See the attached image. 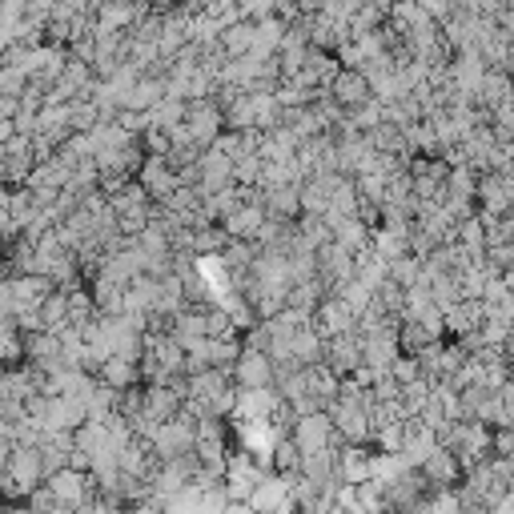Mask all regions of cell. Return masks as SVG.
<instances>
[{"label": "cell", "mask_w": 514, "mask_h": 514, "mask_svg": "<svg viewBox=\"0 0 514 514\" xmlns=\"http://www.w3.org/2000/svg\"><path fill=\"white\" fill-rule=\"evenodd\" d=\"M37 486H45V458H41V446H21L13 450L5 474H0V490H5L9 502H25Z\"/></svg>", "instance_id": "1"}, {"label": "cell", "mask_w": 514, "mask_h": 514, "mask_svg": "<svg viewBox=\"0 0 514 514\" xmlns=\"http://www.w3.org/2000/svg\"><path fill=\"white\" fill-rule=\"evenodd\" d=\"M45 486L53 490V498H57L61 514H77L85 502H93V498H97V482H93V474L73 470V466H65V470H57L53 478H45Z\"/></svg>", "instance_id": "2"}, {"label": "cell", "mask_w": 514, "mask_h": 514, "mask_svg": "<svg viewBox=\"0 0 514 514\" xmlns=\"http://www.w3.org/2000/svg\"><path fill=\"white\" fill-rule=\"evenodd\" d=\"M193 450L201 458V466H225L229 454L237 450L229 442V418H197V438H193Z\"/></svg>", "instance_id": "3"}, {"label": "cell", "mask_w": 514, "mask_h": 514, "mask_svg": "<svg viewBox=\"0 0 514 514\" xmlns=\"http://www.w3.org/2000/svg\"><path fill=\"white\" fill-rule=\"evenodd\" d=\"M270 470L257 462L249 450H233L229 462H225V490H229V502H249L257 482H262Z\"/></svg>", "instance_id": "4"}, {"label": "cell", "mask_w": 514, "mask_h": 514, "mask_svg": "<svg viewBox=\"0 0 514 514\" xmlns=\"http://www.w3.org/2000/svg\"><path fill=\"white\" fill-rule=\"evenodd\" d=\"M185 129H189L193 145H197L201 153H209V149H213V141L225 133V113H221V105H217L213 97H205V101H189V109H185Z\"/></svg>", "instance_id": "5"}, {"label": "cell", "mask_w": 514, "mask_h": 514, "mask_svg": "<svg viewBox=\"0 0 514 514\" xmlns=\"http://www.w3.org/2000/svg\"><path fill=\"white\" fill-rule=\"evenodd\" d=\"M290 438L298 442V450L302 454H318V450H342L346 442H342V434L334 430V422H330V414L322 410V414H306V418H298L294 422V430H290Z\"/></svg>", "instance_id": "6"}, {"label": "cell", "mask_w": 514, "mask_h": 514, "mask_svg": "<svg viewBox=\"0 0 514 514\" xmlns=\"http://www.w3.org/2000/svg\"><path fill=\"white\" fill-rule=\"evenodd\" d=\"M193 438H197V418L193 414H181V418H173L165 426H153V434H149V442H153V450H157L161 462L165 458H177V454H189L193 450Z\"/></svg>", "instance_id": "7"}, {"label": "cell", "mask_w": 514, "mask_h": 514, "mask_svg": "<svg viewBox=\"0 0 514 514\" xmlns=\"http://www.w3.org/2000/svg\"><path fill=\"white\" fill-rule=\"evenodd\" d=\"M278 382V370L270 362L266 350H241V358L233 362V386L237 390H270Z\"/></svg>", "instance_id": "8"}, {"label": "cell", "mask_w": 514, "mask_h": 514, "mask_svg": "<svg viewBox=\"0 0 514 514\" xmlns=\"http://www.w3.org/2000/svg\"><path fill=\"white\" fill-rule=\"evenodd\" d=\"M25 366H33L37 374H57V370H69V358H65V342L49 330L41 334H25Z\"/></svg>", "instance_id": "9"}, {"label": "cell", "mask_w": 514, "mask_h": 514, "mask_svg": "<svg viewBox=\"0 0 514 514\" xmlns=\"http://www.w3.org/2000/svg\"><path fill=\"white\" fill-rule=\"evenodd\" d=\"M282 406L286 402H282L278 386H270V390H237L233 422H266V426H274V418H278Z\"/></svg>", "instance_id": "10"}, {"label": "cell", "mask_w": 514, "mask_h": 514, "mask_svg": "<svg viewBox=\"0 0 514 514\" xmlns=\"http://www.w3.org/2000/svg\"><path fill=\"white\" fill-rule=\"evenodd\" d=\"M354 274H358V262H354V253H350L346 245L330 241V245L318 249V278H322V286H326L330 294H334L338 286H346Z\"/></svg>", "instance_id": "11"}, {"label": "cell", "mask_w": 514, "mask_h": 514, "mask_svg": "<svg viewBox=\"0 0 514 514\" xmlns=\"http://www.w3.org/2000/svg\"><path fill=\"white\" fill-rule=\"evenodd\" d=\"M137 185L153 197V205H161V201H169V197L181 189V177H177V169L169 165V157H145V165H141V173H137Z\"/></svg>", "instance_id": "12"}, {"label": "cell", "mask_w": 514, "mask_h": 514, "mask_svg": "<svg viewBox=\"0 0 514 514\" xmlns=\"http://www.w3.org/2000/svg\"><path fill=\"white\" fill-rule=\"evenodd\" d=\"M418 474L430 482V490H458V486H462V478H466V470H462L458 454H454V450H446V446L430 450V458L418 466Z\"/></svg>", "instance_id": "13"}, {"label": "cell", "mask_w": 514, "mask_h": 514, "mask_svg": "<svg viewBox=\"0 0 514 514\" xmlns=\"http://www.w3.org/2000/svg\"><path fill=\"white\" fill-rule=\"evenodd\" d=\"M510 177H514V173H510ZM510 177H506V173H482V177H478V213H482V217H510V213H514Z\"/></svg>", "instance_id": "14"}, {"label": "cell", "mask_w": 514, "mask_h": 514, "mask_svg": "<svg viewBox=\"0 0 514 514\" xmlns=\"http://www.w3.org/2000/svg\"><path fill=\"white\" fill-rule=\"evenodd\" d=\"M326 366L338 374V378H354L366 358H362V334H338V338H326Z\"/></svg>", "instance_id": "15"}, {"label": "cell", "mask_w": 514, "mask_h": 514, "mask_svg": "<svg viewBox=\"0 0 514 514\" xmlns=\"http://www.w3.org/2000/svg\"><path fill=\"white\" fill-rule=\"evenodd\" d=\"M314 330L322 334V338H338V334H354L358 330V314L338 298V294H330L318 310H314Z\"/></svg>", "instance_id": "16"}, {"label": "cell", "mask_w": 514, "mask_h": 514, "mask_svg": "<svg viewBox=\"0 0 514 514\" xmlns=\"http://www.w3.org/2000/svg\"><path fill=\"white\" fill-rule=\"evenodd\" d=\"M374 478V442L366 446H342L338 450V482L342 486H362Z\"/></svg>", "instance_id": "17"}, {"label": "cell", "mask_w": 514, "mask_h": 514, "mask_svg": "<svg viewBox=\"0 0 514 514\" xmlns=\"http://www.w3.org/2000/svg\"><path fill=\"white\" fill-rule=\"evenodd\" d=\"M434 490H430V482L418 474V466H410L402 478H394L390 486H386V506L390 510H414L418 502H426Z\"/></svg>", "instance_id": "18"}, {"label": "cell", "mask_w": 514, "mask_h": 514, "mask_svg": "<svg viewBox=\"0 0 514 514\" xmlns=\"http://www.w3.org/2000/svg\"><path fill=\"white\" fill-rule=\"evenodd\" d=\"M442 322H446V338H450V342H462V338H470V334H478V330H482V322H486V306H482V302H474V298H462L458 306H450V310L442 314Z\"/></svg>", "instance_id": "19"}, {"label": "cell", "mask_w": 514, "mask_h": 514, "mask_svg": "<svg viewBox=\"0 0 514 514\" xmlns=\"http://www.w3.org/2000/svg\"><path fill=\"white\" fill-rule=\"evenodd\" d=\"M330 97L350 113V109H358V105L374 101V89H370V81H366V73H362V69H342V73L330 81Z\"/></svg>", "instance_id": "20"}, {"label": "cell", "mask_w": 514, "mask_h": 514, "mask_svg": "<svg viewBox=\"0 0 514 514\" xmlns=\"http://www.w3.org/2000/svg\"><path fill=\"white\" fill-rule=\"evenodd\" d=\"M266 205L262 201H245L241 209H233L225 221H221V229L233 237V241H257V233H262V225H266Z\"/></svg>", "instance_id": "21"}, {"label": "cell", "mask_w": 514, "mask_h": 514, "mask_svg": "<svg viewBox=\"0 0 514 514\" xmlns=\"http://www.w3.org/2000/svg\"><path fill=\"white\" fill-rule=\"evenodd\" d=\"M229 185H237V181H233V161L209 149V153L201 157V181H197L193 189H201V197H213V193H225Z\"/></svg>", "instance_id": "22"}, {"label": "cell", "mask_w": 514, "mask_h": 514, "mask_svg": "<svg viewBox=\"0 0 514 514\" xmlns=\"http://www.w3.org/2000/svg\"><path fill=\"white\" fill-rule=\"evenodd\" d=\"M9 286H13V298H17V310H41L45 306V298L57 290L45 274H25V278H9Z\"/></svg>", "instance_id": "23"}, {"label": "cell", "mask_w": 514, "mask_h": 514, "mask_svg": "<svg viewBox=\"0 0 514 514\" xmlns=\"http://www.w3.org/2000/svg\"><path fill=\"white\" fill-rule=\"evenodd\" d=\"M157 310V278L141 274L125 286V314H137V318H149Z\"/></svg>", "instance_id": "24"}, {"label": "cell", "mask_w": 514, "mask_h": 514, "mask_svg": "<svg viewBox=\"0 0 514 514\" xmlns=\"http://www.w3.org/2000/svg\"><path fill=\"white\" fill-rule=\"evenodd\" d=\"M97 378H101L109 390H117V394H125V390H133V386L145 382V378H141V362H129V358H109Z\"/></svg>", "instance_id": "25"}, {"label": "cell", "mask_w": 514, "mask_h": 514, "mask_svg": "<svg viewBox=\"0 0 514 514\" xmlns=\"http://www.w3.org/2000/svg\"><path fill=\"white\" fill-rule=\"evenodd\" d=\"M502 101H514V81H510V73H498V69H490V73L482 77V89H478L474 105L490 113V109H498Z\"/></svg>", "instance_id": "26"}, {"label": "cell", "mask_w": 514, "mask_h": 514, "mask_svg": "<svg viewBox=\"0 0 514 514\" xmlns=\"http://www.w3.org/2000/svg\"><path fill=\"white\" fill-rule=\"evenodd\" d=\"M89 294H93L101 318H121L125 314V286H117L109 278H93L89 282Z\"/></svg>", "instance_id": "27"}, {"label": "cell", "mask_w": 514, "mask_h": 514, "mask_svg": "<svg viewBox=\"0 0 514 514\" xmlns=\"http://www.w3.org/2000/svg\"><path fill=\"white\" fill-rule=\"evenodd\" d=\"M253 37H257V25H253V21H233V25H225V33H221V53H225L229 61L249 57V53H253Z\"/></svg>", "instance_id": "28"}, {"label": "cell", "mask_w": 514, "mask_h": 514, "mask_svg": "<svg viewBox=\"0 0 514 514\" xmlns=\"http://www.w3.org/2000/svg\"><path fill=\"white\" fill-rule=\"evenodd\" d=\"M266 213L270 217H282V221H298L302 217V185L266 189Z\"/></svg>", "instance_id": "29"}, {"label": "cell", "mask_w": 514, "mask_h": 514, "mask_svg": "<svg viewBox=\"0 0 514 514\" xmlns=\"http://www.w3.org/2000/svg\"><path fill=\"white\" fill-rule=\"evenodd\" d=\"M294 358H298L302 370H306V366H326V338H322L314 326L298 330V334H294Z\"/></svg>", "instance_id": "30"}, {"label": "cell", "mask_w": 514, "mask_h": 514, "mask_svg": "<svg viewBox=\"0 0 514 514\" xmlns=\"http://www.w3.org/2000/svg\"><path fill=\"white\" fill-rule=\"evenodd\" d=\"M173 338L181 342V350H189V346H197L201 338H209V334H205V310H181V314L173 318Z\"/></svg>", "instance_id": "31"}, {"label": "cell", "mask_w": 514, "mask_h": 514, "mask_svg": "<svg viewBox=\"0 0 514 514\" xmlns=\"http://www.w3.org/2000/svg\"><path fill=\"white\" fill-rule=\"evenodd\" d=\"M270 470H274V474H286V478L302 474V450H298V442H294L290 434H278V442H274V462H270Z\"/></svg>", "instance_id": "32"}, {"label": "cell", "mask_w": 514, "mask_h": 514, "mask_svg": "<svg viewBox=\"0 0 514 514\" xmlns=\"http://www.w3.org/2000/svg\"><path fill=\"white\" fill-rule=\"evenodd\" d=\"M153 205V197L137 185V181H129V185H121L117 193H109V209L117 213V217H125V213H137V209H149Z\"/></svg>", "instance_id": "33"}, {"label": "cell", "mask_w": 514, "mask_h": 514, "mask_svg": "<svg viewBox=\"0 0 514 514\" xmlns=\"http://www.w3.org/2000/svg\"><path fill=\"white\" fill-rule=\"evenodd\" d=\"M342 125H350V129H358V133H374L378 125H386V105H382V101L374 97V101H366V105L350 109Z\"/></svg>", "instance_id": "34"}, {"label": "cell", "mask_w": 514, "mask_h": 514, "mask_svg": "<svg viewBox=\"0 0 514 514\" xmlns=\"http://www.w3.org/2000/svg\"><path fill=\"white\" fill-rule=\"evenodd\" d=\"M41 322H45V330H49V334H61V330L69 326V290H53V294L45 298V306H41Z\"/></svg>", "instance_id": "35"}, {"label": "cell", "mask_w": 514, "mask_h": 514, "mask_svg": "<svg viewBox=\"0 0 514 514\" xmlns=\"http://www.w3.org/2000/svg\"><path fill=\"white\" fill-rule=\"evenodd\" d=\"M386 274H390V282H394V286L410 290V286H418V282H422V257H418V253L394 257V262L386 266Z\"/></svg>", "instance_id": "36"}, {"label": "cell", "mask_w": 514, "mask_h": 514, "mask_svg": "<svg viewBox=\"0 0 514 514\" xmlns=\"http://www.w3.org/2000/svg\"><path fill=\"white\" fill-rule=\"evenodd\" d=\"M410 470V462L402 454H386V450H374V482L386 490L394 478H402Z\"/></svg>", "instance_id": "37"}, {"label": "cell", "mask_w": 514, "mask_h": 514, "mask_svg": "<svg viewBox=\"0 0 514 514\" xmlns=\"http://www.w3.org/2000/svg\"><path fill=\"white\" fill-rule=\"evenodd\" d=\"M185 109H189V101H177V97H165L153 113H149V121L157 125V129H177V125H185Z\"/></svg>", "instance_id": "38"}, {"label": "cell", "mask_w": 514, "mask_h": 514, "mask_svg": "<svg viewBox=\"0 0 514 514\" xmlns=\"http://www.w3.org/2000/svg\"><path fill=\"white\" fill-rule=\"evenodd\" d=\"M334 294H338V298H342V302H346V306H350L358 318H362V314L374 306V290H370V286H362L358 278H350V282H346V286H338Z\"/></svg>", "instance_id": "39"}, {"label": "cell", "mask_w": 514, "mask_h": 514, "mask_svg": "<svg viewBox=\"0 0 514 514\" xmlns=\"http://www.w3.org/2000/svg\"><path fill=\"white\" fill-rule=\"evenodd\" d=\"M386 21H390V17H386L378 5H362V9L354 13V21H350V37L358 41V37H366V33H378Z\"/></svg>", "instance_id": "40"}, {"label": "cell", "mask_w": 514, "mask_h": 514, "mask_svg": "<svg viewBox=\"0 0 514 514\" xmlns=\"http://www.w3.org/2000/svg\"><path fill=\"white\" fill-rule=\"evenodd\" d=\"M205 334H209V338H237L241 330L233 326V318H229L225 306H209V310H205Z\"/></svg>", "instance_id": "41"}, {"label": "cell", "mask_w": 514, "mask_h": 514, "mask_svg": "<svg viewBox=\"0 0 514 514\" xmlns=\"http://www.w3.org/2000/svg\"><path fill=\"white\" fill-rule=\"evenodd\" d=\"M390 378H394L398 386H414V382H422L426 374H422V362H418L414 354H398V362H394Z\"/></svg>", "instance_id": "42"}, {"label": "cell", "mask_w": 514, "mask_h": 514, "mask_svg": "<svg viewBox=\"0 0 514 514\" xmlns=\"http://www.w3.org/2000/svg\"><path fill=\"white\" fill-rule=\"evenodd\" d=\"M29 89V77L13 65H0V97H21Z\"/></svg>", "instance_id": "43"}, {"label": "cell", "mask_w": 514, "mask_h": 514, "mask_svg": "<svg viewBox=\"0 0 514 514\" xmlns=\"http://www.w3.org/2000/svg\"><path fill=\"white\" fill-rule=\"evenodd\" d=\"M418 5L426 9V17H430L438 29H442L446 21H454V17H458V5H454V0H418Z\"/></svg>", "instance_id": "44"}, {"label": "cell", "mask_w": 514, "mask_h": 514, "mask_svg": "<svg viewBox=\"0 0 514 514\" xmlns=\"http://www.w3.org/2000/svg\"><path fill=\"white\" fill-rule=\"evenodd\" d=\"M25 502H29V510H33V514H61V506H57V498H53V490H49V486H37Z\"/></svg>", "instance_id": "45"}, {"label": "cell", "mask_w": 514, "mask_h": 514, "mask_svg": "<svg viewBox=\"0 0 514 514\" xmlns=\"http://www.w3.org/2000/svg\"><path fill=\"white\" fill-rule=\"evenodd\" d=\"M25 13H29V21L49 25V21H53V13H57V0H25Z\"/></svg>", "instance_id": "46"}, {"label": "cell", "mask_w": 514, "mask_h": 514, "mask_svg": "<svg viewBox=\"0 0 514 514\" xmlns=\"http://www.w3.org/2000/svg\"><path fill=\"white\" fill-rule=\"evenodd\" d=\"M13 450H17V442H13V434H5V430H0V474H5V466H9V458H13Z\"/></svg>", "instance_id": "47"}, {"label": "cell", "mask_w": 514, "mask_h": 514, "mask_svg": "<svg viewBox=\"0 0 514 514\" xmlns=\"http://www.w3.org/2000/svg\"><path fill=\"white\" fill-rule=\"evenodd\" d=\"M113 510H117V506H113V502H105V498L97 494V498H93V502H85L77 514H113Z\"/></svg>", "instance_id": "48"}, {"label": "cell", "mask_w": 514, "mask_h": 514, "mask_svg": "<svg viewBox=\"0 0 514 514\" xmlns=\"http://www.w3.org/2000/svg\"><path fill=\"white\" fill-rule=\"evenodd\" d=\"M494 514H514V494H506V498L494 506Z\"/></svg>", "instance_id": "49"}, {"label": "cell", "mask_w": 514, "mask_h": 514, "mask_svg": "<svg viewBox=\"0 0 514 514\" xmlns=\"http://www.w3.org/2000/svg\"><path fill=\"white\" fill-rule=\"evenodd\" d=\"M458 13H478V0H454Z\"/></svg>", "instance_id": "50"}, {"label": "cell", "mask_w": 514, "mask_h": 514, "mask_svg": "<svg viewBox=\"0 0 514 514\" xmlns=\"http://www.w3.org/2000/svg\"><path fill=\"white\" fill-rule=\"evenodd\" d=\"M9 197H13V189H9V185H0V209H9Z\"/></svg>", "instance_id": "51"}, {"label": "cell", "mask_w": 514, "mask_h": 514, "mask_svg": "<svg viewBox=\"0 0 514 514\" xmlns=\"http://www.w3.org/2000/svg\"><path fill=\"white\" fill-rule=\"evenodd\" d=\"M105 5H113V0H89V13H97V9H105Z\"/></svg>", "instance_id": "52"}, {"label": "cell", "mask_w": 514, "mask_h": 514, "mask_svg": "<svg viewBox=\"0 0 514 514\" xmlns=\"http://www.w3.org/2000/svg\"><path fill=\"white\" fill-rule=\"evenodd\" d=\"M386 514H414V510H386Z\"/></svg>", "instance_id": "53"}]
</instances>
